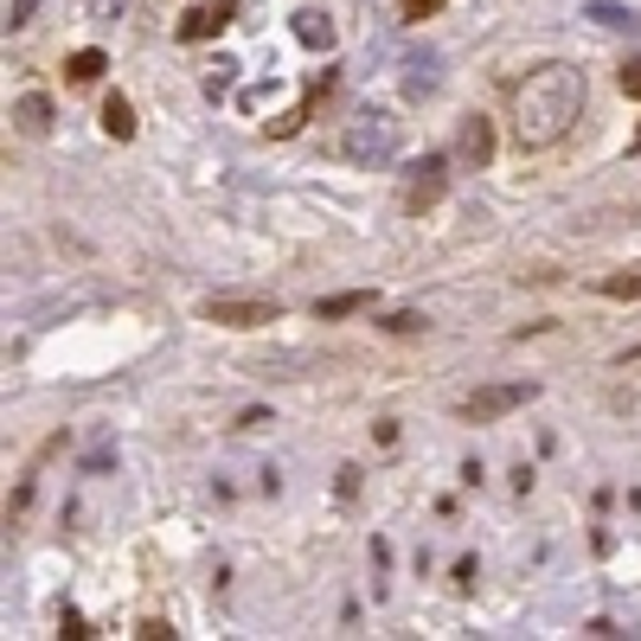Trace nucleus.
I'll use <instances>...</instances> for the list:
<instances>
[{
	"label": "nucleus",
	"mask_w": 641,
	"mask_h": 641,
	"mask_svg": "<svg viewBox=\"0 0 641 641\" xmlns=\"http://www.w3.org/2000/svg\"><path fill=\"white\" fill-rule=\"evenodd\" d=\"M584 110V71L571 65H539V71L513 90V135L520 148H552Z\"/></svg>",
	"instance_id": "1"
},
{
	"label": "nucleus",
	"mask_w": 641,
	"mask_h": 641,
	"mask_svg": "<svg viewBox=\"0 0 641 641\" xmlns=\"http://www.w3.org/2000/svg\"><path fill=\"white\" fill-rule=\"evenodd\" d=\"M398 142H405V129H398L391 110H360L346 122V135H340V154L346 161H391Z\"/></svg>",
	"instance_id": "2"
},
{
	"label": "nucleus",
	"mask_w": 641,
	"mask_h": 641,
	"mask_svg": "<svg viewBox=\"0 0 641 641\" xmlns=\"http://www.w3.org/2000/svg\"><path fill=\"white\" fill-rule=\"evenodd\" d=\"M532 391H539V385H482V391L462 398V417H468V423H494V417L532 405Z\"/></svg>",
	"instance_id": "3"
},
{
	"label": "nucleus",
	"mask_w": 641,
	"mask_h": 641,
	"mask_svg": "<svg viewBox=\"0 0 641 641\" xmlns=\"http://www.w3.org/2000/svg\"><path fill=\"white\" fill-rule=\"evenodd\" d=\"M206 321H219V328H264V321H276V302H237V296H212V302H206Z\"/></svg>",
	"instance_id": "4"
},
{
	"label": "nucleus",
	"mask_w": 641,
	"mask_h": 641,
	"mask_svg": "<svg viewBox=\"0 0 641 641\" xmlns=\"http://www.w3.org/2000/svg\"><path fill=\"white\" fill-rule=\"evenodd\" d=\"M231 13H237V0H206V7H192L187 20H180V38H212V33H225Z\"/></svg>",
	"instance_id": "5"
},
{
	"label": "nucleus",
	"mask_w": 641,
	"mask_h": 641,
	"mask_svg": "<svg viewBox=\"0 0 641 641\" xmlns=\"http://www.w3.org/2000/svg\"><path fill=\"white\" fill-rule=\"evenodd\" d=\"M462 161H468V167H488L494 161V122L488 115H468V122H462Z\"/></svg>",
	"instance_id": "6"
},
{
	"label": "nucleus",
	"mask_w": 641,
	"mask_h": 641,
	"mask_svg": "<svg viewBox=\"0 0 641 641\" xmlns=\"http://www.w3.org/2000/svg\"><path fill=\"white\" fill-rule=\"evenodd\" d=\"M360 308H373V296H366V289H340V296H321V302H314V314H321V321H340V314H360Z\"/></svg>",
	"instance_id": "7"
},
{
	"label": "nucleus",
	"mask_w": 641,
	"mask_h": 641,
	"mask_svg": "<svg viewBox=\"0 0 641 641\" xmlns=\"http://www.w3.org/2000/svg\"><path fill=\"white\" fill-rule=\"evenodd\" d=\"M296 38L328 52V45H334V20H328V13H296Z\"/></svg>",
	"instance_id": "8"
},
{
	"label": "nucleus",
	"mask_w": 641,
	"mask_h": 641,
	"mask_svg": "<svg viewBox=\"0 0 641 641\" xmlns=\"http://www.w3.org/2000/svg\"><path fill=\"white\" fill-rule=\"evenodd\" d=\"M103 135H115V142L135 135V110H129V97H110V103H103Z\"/></svg>",
	"instance_id": "9"
},
{
	"label": "nucleus",
	"mask_w": 641,
	"mask_h": 641,
	"mask_svg": "<svg viewBox=\"0 0 641 641\" xmlns=\"http://www.w3.org/2000/svg\"><path fill=\"white\" fill-rule=\"evenodd\" d=\"M20 129H26V135H45V129H52V103H45V97H20Z\"/></svg>",
	"instance_id": "10"
},
{
	"label": "nucleus",
	"mask_w": 641,
	"mask_h": 641,
	"mask_svg": "<svg viewBox=\"0 0 641 641\" xmlns=\"http://www.w3.org/2000/svg\"><path fill=\"white\" fill-rule=\"evenodd\" d=\"M103 65H110V58H103L97 45H90V52H77V58H71V84H97V77H103Z\"/></svg>",
	"instance_id": "11"
},
{
	"label": "nucleus",
	"mask_w": 641,
	"mask_h": 641,
	"mask_svg": "<svg viewBox=\"0 0 641 641\" xmlns=\"http://www.w3.org/2000/svg\"><path fill=\"white\" fill-rule=\"evenodd\" d=\"M436 192H443V161H430V174H423V180H411V206H430Z\"/></svg>",
	"instance_id": "12"
},
{
	"label": "nucleus",
	"mask_w": 641,
	"mask_h": 641,
	"mask_svg": "<svg viewBox=\"0 0 641 641\" xmlns=\"http://www.w3.org/2000/svg\"><path fill=\"white\" fill-rule=\"evenodd\" d=\"M604 296H616V302H641V276H609Z\"/></svg>",
	"instance_id": "13"
},
{
	"label": "nucleus",
	"mask_w": 641,
	"mask_h": 641,
	"mask_svg": "<svg viewBox=\"0 0 641 641\" xmlns=\"http://www.w3.org/2000/svg\"><path fill=\"white\" fill-rule=\"evenodd\" d=\"M436 7H443V0H398V13H405V20H430Z\"/></svg>",
	"instance_id": "14"
},
{
	"label": "nucleus",
	"mask_w": 641,
	"mask_h": 641,
	"mask_svg": "<svg viewBox=\"0 0 641 641\" xmlns=\"http://www.w3.org/2000/svg\"><path fill=\"white\" fill-rule=\"evenodd\" d=\"M616 84H622V97H641V58H636V65H622Z\"/></svg>",
	"instance_id": "15"
},
{
	"label": "nucleus",
	"mask_w": 641,
	"mask_h": 641,
	"mask_svg": "<svg viewBox=\"0 0 641 641\" xmlns=\"http://www.w3.org/2000/svg\"><path fill=\"white\" fill-rule=\"evenodd\" d=\"M385 328H391V334H417V328H423V314H391Z\"/></svg>",
	"instance_id": "16"
},
{
	"label": "nucleus",
	"mask_w": 641,
	"mask_h": 641,
	"mask_svg": "<svg viewBox=\"0 0 641 641\" xmlns=\"http://www.w3.org/2000/svg\"><path fill=\"white\" fill-rule=\"evenodd\" d=\"M33 20V0H13V13H7V26H26Z\"/></svg>",
	"instance_id": "17"
},
{
	"label": "nucleus",
	"mask_w": 641,
	"mask_h": 641,
	"mask_svg": "<svg viewBox=\"0 0 641 641\" xmlns=\"http://www.w3.org/2000/svg\"><path fill=\"white\" fill-rule=\"evenodd\" d=\"M616 366H641V346H629V353H622V360H616Z\"/></svg>",
	"instance_id": "18"
},
{
	"label": "nucleus",
	"mask_w": 641,
	"mask_h": 641,
	"mask_svg": "<svg viewBox=\"0 0 641 641\" xmlns=\"http://www.w3.org/2000/svg\"><path fill=\"white\" fill-rule=\"evenodd\" d=\"M636 148H641V135H636Z\"/></svg>",
	"instance_id": "19"
}]
</instances>
